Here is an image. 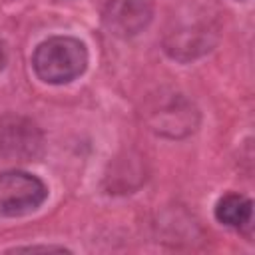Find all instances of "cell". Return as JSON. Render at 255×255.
Segmentation results:
<instances>
[{
  "label": "cell",
  "instance_id": "1",
  "mask_svg": "<svg viewBox=\"0 0 255 255\" xmlns=\"http://www.w3.org/2000/svg\"><path fill=\"white\" fill-rule=\"evenodd\" d=\"M88 50L84 42L72 36H54L44 40L32 58L36 76L46 84H68L84 74Z\"/></svg>",
  "mask_w": 255,
  "mask_h": 255
},
{
  "label": "cell",
  "instance_id": "2",
  "mask_svg": "<svg viewBox=\"0 0 255 255\" xmlns=\"http://www.w3.org/2000/svg\"><path fill=\"white\" fill-rule=\"evenodd\" d=\"M48 197L42 179L26 171L0 173V215L18 217L38 209Z\"/></svg>",
  "mask_w": 255,
  "mask_h": 255
},
{
  "label": "cell",
  "instance_id": "3",
  "mask_svg": "<svg viewBox=\"0 0 255 255\" xmlns=\"http://www.w3.org/2000/svg\"><path fill=\"white\" fill-rule=\"evenodd\" d=\"M44 137L40 128L16 114L0 118V157L6 161H32L42 153Z\"/></svg>",
  "mask_w": 255,
  "mask_h": 255
},
{
  "label": "cell",
  "instance_id": "4",
  "mask_svg": "<svg viewBox=\"0 0 255 255\" xmlns=\"http://www.w3.org/2000/svg\"><path fill=\"white\" fill-rule=\"evenodd\" d=\"M151 0H112L104 10V26L110 34L131 38L151 20Z\"/></svg>",
  "mask_w": 255,
  "mask_h": 255
},
{
  "label": "cell",
  "instance_id": "5",
  "mask_svg": "<svg viewBox=\"0 0 255 255\" xmlns=\"http://www.w3.org/2000/svg\"><path fill=\"white\" fill-rule=\"evenodd\" d=\"M149 116H151L149 118L151 129L169 137L187 135L189 131L195 129V124H197V112L181 96H171Z\"/></svg>",
  "mask_w": 255,
  "mask_h": 255
},
{
  "label": "cell",
  "instance_id": "6",
  "mask_svg": "<svg viewBox=\"0 0 255 255\" xmlns=\"http://www.w3.org/2000/svg\"><path fill=\"white\" fill-rule=\"evenodd\" d=\"M251 215H253V203L249 197L241 193H227L215 205L217 221L233 229L251 227Z\"/></svg>",
  "mask_w": 255,
  "mask_h": 255
},
{
  "label": "cell",
  "instance_id": "7",
  "mask_svg": "<svg viewBox=\"0 0 255 255\" xmlns=\"http://www.w3.org/2000/svg\"><path fill=\"white\" fill-rule=\"evenodd\" d=\"M14 251H64V247H46V245H42V247H38V245H32V247H18V249H14Z\"/></svg>",
  "mask_w": 255,
  "mask_h": 255
},
{
  "label": "cell",
  "instance_id": "8",
  "mask_svg": "<svg viewBox=\"0 0 255 255\" xmlns=\"http://www.w3.org/2000/svg\"><path fill=\"white\" fill-rule=\"evenodd\" d=\"M2 64H4V50H2V44H0V68H2Z\"/></svg>",
  "mask_w": 255,
  "mask_h": 255
}]
</instances>
